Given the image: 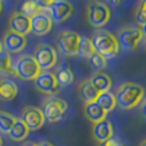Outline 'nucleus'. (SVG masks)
Returning a JSON list of instances; mask_svg holds the SVG:
<instances>
[{
	"instance_id": "nucleus-33",
	"label": "nucleus",
	"mask_w": 146,
	"mask_h": 146,
	"mask_svg": "<svg viewBox=\"0 0 146 146\" xmlns=\"http://www.w3.org/2000/svg\"><path fill=\"white\" fill-rule=\"evenodd\" d=\"M22 146H38V145L35 144V142H25Z\"/></svg>"
},
{
	"instance_id": "nucleus-28",
	"label": "nucleus",
	"mask_w": 146,
	"mask_h": 146,
	"mask_svg": "<svg viewBox=\"0 0 146 146\" xmlns=\"http://www.w3.org/2000/svg\"><path fill=\"white\" fill-rule=\"evenodd\" d=\"M135 19L140 25V27L146 25V0L140 3V5L137 7L136 12H135Z\"/></svg>"
},
{
	"instance_id": "nucleus-26",
	"label": "nucleus",
	"mask_w": 146,
	"mask_h": 146,
	"mask_svg": "<svg viewBox=\"0 0 146 146\" xmlns=\"http://www.w3.org/2000/svg\"><path fill=\"white\" fill-rule=\"evenodd\" d=\"M94 53H95V49H94V45H92V41H91V38L81 37L80 48H78V55L82 56V58L90 59L91 55H92Z\"/></svg>"
},
{
	"instance_id": "nucleus-27",
	"label": "nucleus",
	"mask_w": 146,
	"mask_h": 146,
	"mask_svg": "<svg viewBox=\"0 0 146 146\" xmlns=\"http://www.w3.org/2000/svg\"><path fill=\"white\" fill-rule=\"evenodd\" d=\"M90 62H91V64H92L94 68H95L96 71H99V72H101L103 69H105L106 66H108V59H106L105 56L100 55L99 53H96V51L91 55Z\"/></svg>"
},
{
	"instance_id": "nucleus-8",
	"label": "nucleus",
	"mask_w": 146,
	"mask_h": 146,
	"mask_svg": "<svg viewBox=\"0 0 146 146\" xmlns=\"http://www.w3.org/2000/svg\"><path fill=\"white\" fill-rule=\"evenodd\" d=\"M67 109H68V104L59 98H49L48 100L44 103L42 105V113L45 117V121L49 123H55V122L60 121L64 117Z\"/></svg>"
},
{
	"instance_id": "nucleus-20",
	"label": "nucleus",
	"mask_w": 146,
	"mask_h": 146,
	"mask_svg": "<svg viewBox=\"0 0 146 146\" xmlns=\"http://www.w3.org/2000/svg\"><path fill=\"white\" fill-rule=\"evenodd\" d=\"M18 94V86L10 80H0V100L12 101Z\"/></svg>"
},
{
	"instance_id": "nucleus-3",
	"label": "nucleus",
	"mask_w": 146,
	"mask_h": 146,
	"mask_svg": "<svg viewBox=\"0 0 146 146\" xmlns=\"http://www.w3.org/2000/svg\"><path fill=\"white\" fill-rule=\"evenodd\" d=\"M14 71L15 77L23 81H35L40 76V73L42 72L36 59L33 58V55H30V54L21 55L15 60Z\"/></svg>"
},
{
	"instance_id": "nucleus-25",
	"label": "nucleus",
	"mask_w": 146,
	"mask_h": 146,
	"mask_svg": "<svg viewBox=\"0 0 146 146\" xmlns=\"http://www.w3.org/2000/svg\"><path fill=\"white\" fill-rule=\"evenodd\" d=\"M18 118H15L13 114L8 113V111H4V110H0V132L3 133H7L10 131L14 123L17 122Z\"/></svg>"
},
{
	"instance_id": "nucleus-16",
	"label": "nucleus",
	"mask_w": 146,
	"mask_h": 146,
	"mask_svg": "<svg viewBox=\"0 0 146 146\" xmlns=\"http://www.w3.org/2000/svg\"><path fill=\"white\" fill-rule=\"evenodd\" d=\"M83 113H85L86 118L94 124L99 123V122H103L106 119V113L96 103L85 104V106H83Z\"/></svg>"
},
{
	"instance_id": "nucleus-35",
	"label": "nucleus",
	"mask_w": 146,
	"mask_h": 146,
	"mask_svg": "<svg viewBox=\"0 0 146 146\" xmlns=\"http://www.w3.org/2000/svg\"><path fill=\"white\" fill-rule=\"evenodd\" d=\"M140 146H146V140H144V141L141 142V145H140Z\"/></svg>"
},
{
	"instance_id": "nucleus-6",
	"label": "nucleus",
	"mask_w": 146,
	"mask_h": 146,
	"mask_svg": "<svg viewBox=\"0 0 146 146\" xmlns=\"http://www.w3.org/2000/svg\"><path fill=\"white\" fill-rule=\"evenodd\" d=\"M33 58L40 66L41 71H50L58 63V54L51 45L48 44H38L35 49Z\"/></svg>"
},
{
	"instance_id": "nucleus-5",
	"label": "nucleus",
	"mask_w": 146,
	"mask_h": 146,
	"mask_svg": "<svg viewBox=\"0 0 146 146\" xmlns=\"http://www.w3.org/2000/svg\"><path fill=\"white\" fill-rule=\"evenodd\" d=\"M44 12L48 13L53 22L62 23L67 21L73 13V5L66 0H55V1H42L41 3Z\"/></svg>"
},
{
	"instance_id": "nucleus-29",
	"label": "nucleus",
	"mask_w": 146,
	"mask_h": 146,
	"mask_svg": "<svg viewBox=\"0 0 146 146\" xmlns=\"http://www.w3.org/2000/svg\"><path fill=\"white\" fill-rule=\"evenodd\" d=\"M101 146H123L122 145V141L119 139H115V137H111L109 141H106L105 144H103Z\"/></svg>"
},
{
	"instance_id": "nucleus-34",
	"label": "nucleus",
	"mask_w": 146,
	"mask_h": 146,
	"mask_svg": "<svg viewBox=\"0 0 146 146\" xmlns=\"http://www.w3.org/2000/svg\"><path fill=\"white\" fill-rule=\"evenodd\" d=\"M1 51H4V48H3V42L0 41V53H1Z\"/></svg>"
},
{
	"instance_id": "nucleus-30",
	"label": "nucleus",
	"mask_w": 146,
	"mask_h": 146,
	"mask_svg": "<svg viewBox=\"0 0 146 146\" xmlns=\"http://www.w3.org/2000/svg\"><path fill=\"white\" fill-rule=\"evenodd\" d=\"M140 105H141V106H140V109H141V114L146 118V99L142 100V103L140 104Z\"/></svg>"
},
{
	"instance_id": "nucleus-32",
	"label": "nucleus",
	"mask_w": 146,
	"mask_h": 146,
	"mask_svg": "<svg viewBox=\"0 0 146 146\" xmlns=\"http://www.w3.org/2000/svg\"><path fill=\"white\" fill-rule=\"evenodd\" d=\"M141 32H142V35H144V37H146V25H144V26H141Z\"/></svg>"
},
{
	"instance_id": "nucleus-24",
	"label": "nucleus",
	"mask_w": 146,
	"mask_h": 146,
	"mask_svg": "<svg viewBox=\"0 0 146 146\" xmlns=\"http://www.w3.org/2000/svg\"><path fill=\"white\" fill-rule=\"evenodd\" d=\"M55 77L60 86H69L74 81V74L67 64H63V66L59 67L58 71L55 72Z\"/></svg>"
},
{
	"instance_id": "nucleus-31",
	"label": "nucleus",
	"mask_w": 146,
	"mask_h": 146,
	"mask_svg": "<svg viewBox=\"0 0 146 146\" xmlns=\"http://www.w3.org/2000/svg\"><path fill=\"white\" fill-rule=\"evenodd\" d=\"M38 146H54L53 144H50V142L48 141H44V142H40V144H37Z\"/></svg>"
},
{
	"instance_id": "nucleus-1",
	"label": "nucleus",
	"mask_w": 146,
	"mask_h": 146,
	"mask_svg": "<svg viewBox=\"0 0 146 146\" xmlns=\"http://www.w3.org/2000/svg\"><path fill=\"white\" fill-rule=\"evenodd\" d=\"M117 105L121 109L129 110L142 103L145 98V88L135 82H126L118 88L115 95Z\"/></svg>"
},
{
	"instance_id": "nucleus-22",
	"label": "nucleus",
	"mask_w": 146,
	"mask_h": 146,
	"mask_svg": "<svg viewBox=\"0 0 146 146\" xmlns=\"http://www.w3.org/2000/svg\"><path fill=\"white\" fill-rule=\"evenodd\" d=\"M0 76H15L14 62L7 51L0 53Z\"/></svg>"
},
{
	"instance_id": "nucleus-36",
	"label": "nucleus",
	"mask_w": 146,
	"mask_h": 146,
	"mask_svg": "<svg viewBox=\"0 0 146 146\" xmlns=\"http://www.w3.org/2000/svg\"><path fill=\"white\" fill-rule=\"evenodd\" d=\"M1 10H3V3L0 1V13H1Z\"/></svg>"
},
{
	"instance_id": "nucleus-12",
	"label": "nucleus",
	"mask_w": 146,
	"mask_h": 146,
	"mask_svg": "<svg viewBox=\"0 0 146 146\" xmlns=\"http://www.w3.org/2000/svg\"><path fill=\"white\" fill-rule=\"evenodd\" d=\"M1 42L3 48L7 53L15 54L25 50V48L27 46V38H26V36L15 33L13 31H7Z\"/></svg>"
},
{
	"instance_id": "nucleus-14",
	"label": "nucleus",
	"mask_w": 146,
	"mask_h": 146,
	"mask_svg": "<svg viewBox=\"0 0 146 146\" xmlns=\"http://www.w3.org/2000/svg\"><path fill=\"white\" fill-rule=\"evenodd\" d=\"M53 19L48 13L42 12L37 14L36 17L31 18V32H33L36 36H44L48 35L53 28Z\"/></svg>"
},
{
	"instance_id": "nucleus-7",
	"label": "nucleus",
	"mask_w": 146,
	"mask_h": 146,
	"mask_svg": "<svg viewBox=\"0 0 146 146\" xmlns=\"http://www.w3.org/2000/svg\"><path fill=\"white\" fill-rule=\"evenodd\" d=\"M118 42L119 46L127 51H133L140 45L141 40L144 38V35L141 32L140 27H133V26H126V27L119 30L118 35Z\"/></svg>"
},
{
	"instance_id": "nucleus-19",
	"label": "nucleus",
	"mask_w": 146,
	"mask_h": 146,
	"mask_svg": "<svg viewBox=\"0 0 146 146\" xmlns=\"http://www.w3.org/2000/svg\"><path fill=\"white\" fill-rule=\"evenodd\" d=\"M30 132L31 131L25 124V122L21 121V118H19V119H17V122L14 123V126L10 128L9 132H8V136H9V139L13 140V141L21 142V141H25V140L27 139L28 135H30Z\"/></svg>"
},
{
	"instance_id": "nucleus-37",
	"label": "nucleus",
	"mask_w": 146,
	"mask_h": 146,
	"mask_svg": "<svg viewBox=\"0 0 146 146\" xmlns=\"http://www.w3.org/2000/svg\"><path fill=\"white\" fill-rule=\"evenodd\" d=\"M0 146H3V140H1V136H0Z\"/></svg>"
},
{
	"instance_id": "nucleus-10",
	"label": "nucleus",
	"mask_w": 146,
	"mask_h": 146,
	"mask_svg": "<svg viewBox=\"0 0 146 146\" xmlns=\"http://www.w3.org/2000/svg\"><path fill=\"white\" fill-rule=\"evenodd\" d=\"M35 87L45 95H55L59 91V82L55 77V73L50 71H42L35 81Z\"/></svg>"
},
{
	"instance_id": "nucleus-21",
	"label": "nucleus",
	"mask_w": 146,
	"mask_h": 146,
	"mask_svg": "<svg viewBox=\"0 0 146 146\" xmlns=\"http://www.w3.org/2000/svg\"><path fill=\"white\" fill-rule=\"evenodd\" d=\"M95 103L108 114V113H110L111 110H114V108L117 106V98L114 94L110 92V91H106V92L99 94V96H98Z\"/></svg>"
},
{
	"instance_id": "nucleus-13",
	"label": "nucleus",
	"mask_w": 146,
	"mask_h": 146,
	"mask_svg": "<svg viewBox=\"0 0 146 146\" xmlns=\"http://www.w3.org/2000/svg\"><path fill=\"white\" fill-rule=\"evenodd\" d=\"M8 25H9V31H13L15 33L26 36L27 33L31 32V18L26 17L25 14L17 10L10 14L9 19H8Z\"/></svg>"
},
{
	"instance_id": "nucleus-17",
	"label": "nucleus",
	"mask_w": 146,
	"mask_h": 146,
	"mask_svg": "<svg viewBox=\"0 0 146 146\" xmlns=\"http://www.w3.org/2000/svg\"><path fill=\"white\" fill-rule=\"evenodd\" d=\"M90 82L92 83V86L99 91V94L110 91L111 88V78L109 77L106 73L104 72H95L90 78Z\"/></svg>"
},
{
	"instance_id": "nucleus-2",
	"label": "nucleus",
	"mask_w": 146,
	"mask_h": 146,
	"mask_svg": "<svg viewBox=\"0 0 146 146\" xmlns=\"http://www.w3.org/2000/svg\"><path fill=\"white\" fill-rule=\"evenodd\" d=\"M94 49L96 53L105 56L106 59H111L119 53V42L115 35L106 30H99L91 37Z\"/></svg>"
},
{
	"instance_id": "nucleus-9",
	"label": "nucleus",
	"mask_w": 146,
	"mask_h": 146,
	"mask_svg": "<svg viewBox=\"0 0 146 146\" xmlns=\"http://www.w3.org/2000/svg\"><path fill=\"white\" fill-rule=\"evenodd\" d=\"M81 42V36L74 31H62L58 36V49L62 54L68 56L78 55V48Z\"/></svg>"
},
{
	"instance_id": "nucleus-15",
	"label": "nucleus",
	"mask_w": 146,
	"mask_h": 146,
	"mask_svg": "<svg viewBox=\"0 0 146 146\" xmlns=\"http://www.w3.org/2000/svg\"><path fill=\"white\" fill-rule=\"evenodd\" d=\"M92 137L99 144H105L111 137H114L113 124L110 123V121L105 119V121H103V122H99V123L94 124L92 126Z\"/></svg>"
},
{
	"instance_id": "nucleus-4",
	"label": "nucleus",
	"mask_w": 146,
	"mask_h": 146,
	"mask_svg": "<svg viewBox=\"0 0 146 146\" xmlns=\"http://www.w3.org/2000/svg\"><path fill=\"white\" fill-rule=\"evenodd\" d=\"M110 8L101 1H90L86 7V19L92 27L101 28L110 21Z\"/></svg>"
},
{
	"instance_id": "nucleus-18",
	"label": "nucleus",
	"mask_w": 146,
	"mask_h": 146,
	"mask_svg": "<svg viewBox=\"0 0 146 146\" xmlns=\"http://www.w3.org/2000/svg\"><path fill=\"white\" fill-rule=\"evenodd\" d=\"M78 94H80L81 99L86 104L95 103L99 96V91L92 86L90 80H85L80 83V86H78Z\"/></svg>"
},
{
	"instance_id": "nucleus-11",
	"label": "nucleus",
	"mask_w": 146,
	"mask_h": 146,
	"mask_svg": "<svg viewBox=\"0 0 146 146\" xmlns=\"http://www.w3.org/2000/svg\"><path fill=\"white\" fill-rule=\"evenodd\" d=\"M21 121L25 122L30 131H37L45 124L42 109L37 106H26L21 114Z\"/></svg>"
},
{
	"instance_id": "nucleus-23",
	"label": "nucleus",
	"mask_w": 146,
	"mask_h": 146,
	"mask_svg": "<svg viewBox=\"0 0 146 146\" xmlns=\"http://www.w3.org/2000/svg\"><path fill=\"white\" fill-rule=\"evenodd\" d=\"M19 12L22 14H25L26 17L28 18H33L37 14L44 12V8L41 5V3L38 1H33V0H30V1H25L21 4L19 7Z\"/></svg>"
}]
</instances>
